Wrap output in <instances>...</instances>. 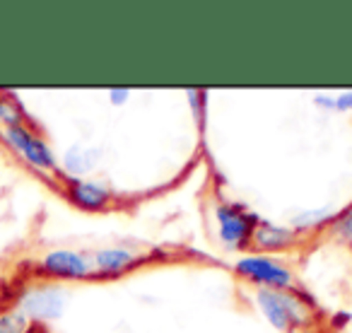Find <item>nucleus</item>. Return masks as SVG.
<instances>
[{
  "label": "nucleus",
  "instance_id": "f257e3e1",
  "mask_svg": "<svg viewBox=\"0 0 352 333\" xmlns=\"http://www.w3.org/2000/svg\"><path fill=\"white\" fill-rule=\"evenodd\" d=\"M256 304L261 314L268 319V323L278 331L297 333L311 326V312L299 302V297L287 290H270L258 288L256 290Z\"/></svg>",
  "mask_w": 352,
  "mask_h": 333
},
{
  "label": "nucleus",
  "instance_id": "f03ea898",
  "mask_svg": "<svg viewBox=\"0 0 352 333\" xmlns=\"http://www.w3.org/2000/svg\"><path fill=\"white\" fill-rule=\"evenodd\" d=\"M3 140H6L27 164H32L34 169H39V172H54L56 166H58V160H56L51 145L39 133L32 131L27 123L25 126L3 128Z\"/></svg>",
  "mask_w": 352,
  "mask_h": 333
},
{
  "label": "nucleus",
  "instance_id": "7ed1b4c3",
  "mask_svg": "<svg viewBox=\"0 0 352 333\" xmlns=\"http://www.w3.org/2000/svg\"><path fill=\"white\" fill-rule=\"evenodd\" d=\"M220 222V239L232 249H246L251 244L254 230L258 227L261 217L246 211L241 203H222L215 211Z\"/></svg>",
  "mask_w": 352,
  "mask_h": 333
},
{
  "label": "nucleus",
  "instance_id": "20e7f679",
  "mask_svg": "<svg viewBox=\"0 0 352 333\" xmlns=\"http://www.w3.org/2000/svg\"><path fill=\"white\" fill-rule=\"evenodd\" d=\"M234 270L241 278L251 280L258 288H270V290H289L294 285V275L287 266H283L280 261L270 259V256H244L234 264Z\"/></svg>",
  "mask_w": 352,
  "mask_h": 333
},
{
  "label": "nucleus",
  "instance_id": "39448f33",
  "mask_svg": "<svg viewBox=\"0 0 352 333\" xmlns=\"http://www.w3.org/2000/svg\"><path fill=\"white\" fill-rule=\"evenodd\" d=\"M68 302V292L58 285H39V288L25 290L20 297V307L30 321H54L60 319Z\"/></svg>",
  "mask_w": 352,
  "mask_h": 333
},
{
  "label": "nucleus",
  "instance_id": "423d86ee",
  "mask_svg": "<svg viewBox=\"0 0 352 333\" xmlns=\"http://www.w3.org/2000/svg\"><path fill=\"white\" fill-rule=\"evenodd\" d=\"M41 270L51 278L82 280L92 275V261L70 249H54L41 259Z\"/></svg>",
  "mask_w": 352,
  "mask_h": 333
},
{
  "label": "nucleus",
  "instance_id": "0eeeda50",
  "mask_svg": "<svg viewBox=\"0 0 352 333\" xmlns=\"http://www.w3.org/2000/svg\"><path fill=\"white\" fill-rule=\"evenodd\" d=\"M68 198L82 211H104L111 201V191L104 184L89 182V179H70L68 177Z\"/></svg>",
  "mask_w": 352,
  "mask_h": 333
},
{
  "label": "nucleus",
  "instance_id": "6e6552de",
  "mask_svg": "<svg viewBox=\"0 0 352 333\" xmlns=\"http://www.w3.org/2000/svg\"><path fill=\"white\" fill-rule=\"evenodd\" d=\"M297 241V232L292 227L275 225V222L261 220L258 227L254 230L251 244H256L261 251H283Z\"/></svg>",
  "mask_w": 352,
  "mask_h": 333
},
{
  "label": "nucleus",
  "instance_id": "1a4fd4ad",
  "mask_svg": "<svg viewBox=\"0 0 352 333\" xmlns=\"http://www.w3.org/2000/svg\"><path fill=\"white\" fill-rule=\"evenodd\" d=\"M140 256H135L133 251L128 249H102L92 256V268L102 275H118V273H126V270L135 268L140 264Z\"/></svg>",
  "mask_w": 352,
  "mask_h": 333
},
{
  "label": "nucleus",
  "instance_id": "9d476101",
  "mask_svg": "<svg viewBox=\"0 0 352 333\" xmlns=\"http://www.w3.org/2000/svg\"><path fill=\"white\" fill-rule=\"evenodd\" d=\"M99 155H102V150H97V147L70 145L68 150H65L60 164H63V169L70 174V179H80L82 174H89L94 166L99 164Z\"/></svg>",
  "mask_w": 352,
  "mask_h": 333
},
{
  "label": "nucleus",
  "instance_id": "9b49d317",
  "mask_svg": "<svg viewBox=\"0 0 352 333\" xmlns=\"http://www.w3.org/2000/svg\"><path fill=\"white\" fill-rule=\"evenodd\" d=\"M0 123L6 128L12 126H25L27 123V114L22 109V104L17 102L12 94L0 92Z\"/></svg>",
  "mask_w": 352,
  "mask_h": 333
},
{
  "label": "nucleus",
  "instance_id": "f8f14e48",
  "mask_svg": "<svg viewBox=\"0 0 352 333\" xmlns=\"http://www.w3.org/2000/svg\"><path fill=\"white\" fill-rule=\"evenodd\" d=\"M333 220V211L331 208H318V211H307V213H299V215L292 217V230H316L321 227L323 222H331Z\"/></svg>",
  "mask_w": 352,
  "mask_h": 333
},
{
  "label": "nucleus",
  "instance_id": "ddd939ff",
  "mask_svg": "<svg viewBox=\"0 0 352 333\" xmlns=\"http://www.w3.org/2000/svg\"><path fill=\"white\" fill-rule=\"evenodd\" d=\"M0 333H30V319L22 309L0 314Z\"/></svg>",
  "mask_w": 352,
  "mask_h": 333
},
{
  "label": "nucleus",
  "instance_id": "4468645a",
  "mask_svg": "<svg viewBox=\"0 0 352 333\" xmlns=\"http://www.w3.org/2000/svg\"><path fill=\"white\" fill-rule=\"evenodd\" d=\"M336 232L342 237V239H350V241H352V206L347 208V211L342 213L340 217H338V222H336Z\"/></svg>",
  "mask_w": 352,
  "mask_h": 333
},
{
  "label": "nucleus",
  "instance_id": "2eb2a0df",
  "mask_svg": "<svg viewBox=\"0 0 352 333\" xmlns=\"http://www.w3.org/2000/svg\"><path fill=\"white\" fill-rule=\"evenodd\" d=\"M336 111H352V89L336 97Z\"/></svg>",
  "mask_w": 352,
  "mask_h": 333
},
{
  "label": "nucleus",
  "instance_id": "dca6fc26",
  "mask_svg": "<svg viewBox=\"0 0 352 333\" xmlns=\"http://www.w3.org/2000/svg\"><path fill=\"white\" fill-rule=\"evenodd\" d=\"M314 104L321 109H328V111H336V97H328V94H316Z\"/></svg>",
  "mask_w": 352,
  "mask_h": 333
},
{
  "label": "nucleus",
  "instance_id": "f3484780",
  "mask_svg": "<svg viewBox=\"0 0 352 333\" xmlns=\"http://www.w3.org/2000/svg\"><path fill=\"white\" fill-rule=\"evenodd\" d=\"M128 94H131V92H128V89H121V87H116V89H109V99H111V104H116V107H118V104H123V102H126V99H128Z\"/></svg>",
  "mask_w": 352,
  "mask_h": 333
},
{
  "label": "nucleus",
  "instance_id": "a211bd4d",
  "mask_svg": "<svg viewBox=\"0 0 352 333\" xmlns=\"http://www.w3.org/2000/svg\"><path fill=\"white\" fill-rule=\"evenodd\" d=\"M347 321H350V314H347V312H338L336 316L331 319L333 328H342V326H345Z\"/></svg>",
  "mask_w": 352,
  "mask_h": 333
},
{
  "label": "nucleus",
  "instance_id": "6ab92c4d",
  "mask_svg": "<svg viewBox=\"0 0 352 333\" xmlns=\"http://www.w3.org/2000/svg\"><path fill=\"white\" fill-rule=\"evenodd\" d=\"M102 333H104V331H102Z\"/></svg>",
  "mask_w": 352,
  "mask_h": 333
}]
</instances>
